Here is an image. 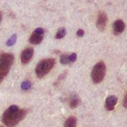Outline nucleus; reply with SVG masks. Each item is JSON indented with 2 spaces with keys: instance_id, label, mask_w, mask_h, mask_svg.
<instances>
[{
  "instance_id": "nucleus-3",
  "label": "nucleus",
  "mask_w": 127,
  "mask_h": 127,
  "mask_svg": "<svg viewBox=\"0 0 127 127\" xmlns=\"http://www.w3.org/2000/svg\"><path fill=\"white\" fill-rule=\"evenodd\" d=\"M14 62V56L10 53H2L0 55V77L3 78L8 74Z\"/></svg>"
},
{
  "instance_id": "nucleus-11",
  "label": "nucleus",
  "mask_w": 127,
  "mask_h": 127,
  "mask_svg": "<svg viewBox=\"0 0 127 127\" xmlns=\"http://www.w3.org/2000/svg\"><path fill=\"white\" fill-rule=\"evenodd\" d=\"M80 103V100L77 97V96H74L73 97L71 100H70V102H69V106L71 109H75L77 108L79 104Z\"/></svg>"
},
{
  "instance_id": "nucleus-6",
  "label": "nucleus",
  "mask_w": 127,
  "mask_h": 127,
  "mask_svg": "<svg viewBox=\"0 0 127 127\" xmlns=\"http://www.w3.org/2000/svg\"><path fill=\"white\" fill-rule=\"evenodd\" d=\"M107 22H108V16L106 13L104 11H100L98 14L97 21H96V26L97 28L101 31H103L107 25Z\"/></svg>"
},
{
  "instance_id": "nucleus-10",
  "label": "nucleus",
  "mask_w": 127,
  "mask_h": 127,
  "mask_svg": "<svg viewBox=\"0 0 127 127\" xmlns=\"http://www.w3.org/2000/svg\"><path fill=\"white\" fill-rule=\"evenodd\" d=\"M64 127H77V118L74 116H70L64 124Z\"/></svg>"
},
{
  "instance_id": "nucleus-4",
  "label": "nucleus",
  "mask_w": 127,
  "mask_h": 127,
  "mask_svg": "<svg viewBox=\"0 0 127 127\" xmlns=\"http://www.w3.org/2000/svg\"><path fill=\"white\" fill-rule=\"evenodd\" d=\"M106 72V66L105 63L103 61L97 63L94 66L91 73V77L93 83L97 84L102 82L105 77Z\"/></svg>"
},
{
  "instance_id": "nucleus-15",
  "label": "nucleus",
  "mask_w": 127,
  "mask_h": 127,
  "mask_svg": "<svg viewBox=\"0 0 127 127\" xmlns=\"http://www.w3.org/2000/svg\"><path fill=\"white\" fill-rule=\"evenodd\" d=\"M31 83L29 81V80H26V81H24L22 82V85H21V88L22 90L25 91V90H28L31 88Z\"/></svg>"
},
{
  "instance_id": "nucleus-7",
  "label": "nucleus",
  "mask_w": 127,
  "mask_h": 127,
  "mask_svg": "<svg viewBox=\"0 0 127 127\" xmlns=\"http://www.w3.org/2000/svg\"><path fill=\"white\" fill-rule=\"evenodd\" d=\"M33 55V48L31 47L26 48L21 54V62L23 64L28 63L31 60Z\"/></svg>"
},
{
  "instance_id": "nucleus-1",
  "label": "nucleus",
  "mask_w": 127,
  "mask_h": 127,
  "mask_svg": "<svg viewBox=\"0 0 127 127\" xmlns=\"http://www.w3.org/2000/svg\"><path fill=\"white\" fill-rule=\"evenodd\" d=\"M27 110L19 109L16 105L10 106L1 116L2 123L7 127H16L27 115Z\"/></svg>"
},
{
  "instance_id": "nucleus-2",
  "label": "nucleus",
  "mask_w": 127,
  "mask_h": 127,
  "mask_svg": "<svg viewBox=\"0 0 127 127\" xmlns=\"http://www.w3.org/2000/svg\"><path fill=\"white\" fill-rule=\"evenodd\" d=\"M55 60L54 58H48L41 60L36 66L35 72L36 77L39 79L44 77L48 74L55 65Z\"/></svg>"
},
{
  "instance_id": "nucleus-18",
  "label": "nucleus",
  "mask_w": 127,
  "mask_h": 127,
  "mask_svg": "<svg viewBox=\"0 0 127 127\" xmlns=\"http://www.w3.org/2000/svg\"><path fill=\"white\" fill-rule=\"evenodd\" d=\"M124 106L125 108H127V95H125L124 99Z\"/></svg>"
},
{
  "instance_id": "nucleus-12",
  "label": "nucleus",
  "mask_w": 127,
  "mask_h": 127,
  "mask_svg": "<svg viewBox=\"0 0 127 127\" xmlns=\"http://www.w3.org/2000/svg\"><path fill=\"white\" fill-rule=\"evenodd\" d=\"M66 34V30L65 28H59L57 33H56L55 35V38L57 39H62L63 38Z\"/></svg>"
},
{
  "instance_id": "nucleus-17",
  "label": "nucleus",
  "mask_w": 127,
  "mask_h": 127,
  "mask_svg": "<svg viewBox=\"0 0 127 127\" xmlns=\"http://www.w3.org/2000/svg\"><path fill=\"white\" fill-rule=\"evenodd\" d=\"M85 34V31L83 30V29H79L77 31V35L79 36V37H83Z\"/></svg>"
},
{
  "instance_id": "nucleus-19",
  "label": "nucleus",
  "mask_w": 127,
  "mask_h": 127,
  "mask_svg": "<svg viewBox=\"0 0 127 127\" xmlns=\"http://www.w3.org/2000/svg\"><path fill=\"white\" fill-rule=\"evenodd\" d=\"M1 19H2V13H1L0 12V22H1Z\"/></svg>"
},
{
  "instance_id": "nucleus-14",
  "label": "nucleus",
  "mask_w": 127,
  "mask_h": 127,
  "mask_svg": "<svg viewBox=\"0 0 127 127\" xmlns=\"http://www.w3.org/2000/svg\"><path fill=\"white\" fill-rule=\"evenodd\" d=\"M16 39H17V35H16V34H13V35L7 41L6 45H7V46H13V45L16 43Z\"/></svg>"
},
{
  "instance_id": "nucleus-8",
  "label": "nucleus",
  "mask_w": 127,
  "mask_h": 127,
  "mask_svg": "<svg viewBox=\"0 0 127 127\" xmlns=\"http://www.w3.org/2000/svg\"><path fill=\"white\" fill-rule=\"evenodd\" d=\"M125 23L123 20L121 19H118L116 20L114 23H113V32H114V34L118 36L121 33H122L124 30H125Z\"/></svg>"
},
{
  "instance_id": "nucleus-5",
  "label": "nucleus",
  "mask_w": 127,
  "mask_h": 127,
  "mask_svg": "<svg viewBox=\"0 0 127 127\" xmlns=\"http://www.w3.org/2000/svg\"><path fill=\"white\" fill-rule=\"evenodd\" d=\"M45 33V30L42 28H36L33 33L31 35L29 38V42L33 45H38L42 42L43 39V35Z\"/></svg>"
},
{
  "instance_id": "nucleus-20",
  "label": "nucleus",
  "mask_w": 127,
  "mask_h": 127,
  "mask_svg": "<svg viewBox=\"0 0 127 127\" xmlns=\"http://www.w3.org/2000/svg\"><path fill=\"white\" fill-rule=\"evenodd\" d=\"M2 127V126H1V127Z\"/></svg>"
},
{
  "instance_id": "nucleus-13",
  "label": "nucleus",
  "mask_w": 127,
  "mask_h": 127,
  "mask_svg": "<svg viewBox=\"0 0 127 127\" xmlns=\"http://www.w3.org/2000/svg\"><path fill=\"white\" fill-rule=\"evenodd\" d=\"M60 63L63 64V65H66V64L71 63V60H70L69 55L63 54V55L60 57Z\"/></svg>"
},
{
  "instance_id": "nucleus-9",
  "label": "nucleus",
  "mask_w": 127,
  "mask_h": 127,
  "mask_svg": "<svg viewBox=\"0 0 127 127\" xmlns=\"http://www.w3.org/2000/svg\"><path fill=\"white\" fill-rule=\"evenodd\" d=\"M118 103V97L111 95L109 96L106 100V104H105V108L107 111H112L115 109V106H116Z\"/></svg>"
},
{
  "instance_id": "nucleus-16",
  "label": "nucleus",
  "mask_w": 127,
  "mask_h": 127,
  "mask_svg": "<svg viewBox=\"0 0 127 127\" xmlns=\"http://www.w3.org/2000/svg\"><path fill=\"white\" fill-rule=\"evenodd\" d=\"M69 57H70V60H71V63H74L77 60V54L75 53H72L71 54L69 55Z\"/></svg>"
}]
</instances>
